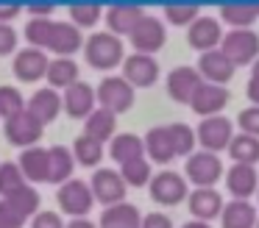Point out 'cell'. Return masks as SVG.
Instances as JSON below:
<instances>
[{
    "mask_svg": "<svg viewBox=\"0 0 259 228\" xmlns=\"http://www.w3.org/2000/svg\"><path fill=\"white\" fill-rule=\"evenodd\" d=\"M201 83H203V78L198 75V70L195 67H176V70H170V75H167V95L176 100V103H187L190 106V100H192V95L201 89Z\"/></svg>",
    "mask_w": 259,
    "mask_h": 228,
    "instance_id": "obj_13",
    "label": "cell"
},
{
    "mask_svg": "<svg viewBox=\"0 0 259 228\" xmlns=\"http://www.w3.org/2000/svg\"><path fill=\"white\" fill-rule=\"evenodd\" d=\"M259 20V3H229L220 6V22L231 28H251Z\"/></svg>",
    "mask_w": 259,
    "mask_h": 228,
    "instance_id": "obj_31",
    "label": "cell"
},
{
    "mask_svg": "<svg viewBox=\"0 0 259 228\" xmlns=\"http://www.w3.org/2000/svg\"><path fill=\"white\" fill-rule=\"evenodd\" d=\"M123 42L120 36L109 31H101V33H92L90 39L84 42V56L95 70H112L123 61Z\"/></svg>",
    "mask_w": 259,
    "mask_h": 228,
    "instance_id": "obj_2",
    "label": "cell"
},
{
    "mask_svg": "<svg viewBox=\"0 0 259 228\" xmlns=\"http://www.w3.org/2000/svg\"><path fill=\"white\" fill-rule=\"evenodd\" d=\"M20 172H23V178H28V181H48V150L45 148H25L23 156H20Z\"/></svg>",
    "mask_w": 259,
    "mask_h": 228,
    "instance_id": "obj_29",
    "label": "cell"
},
{
    "mask_svg": "<svg viewBox=\"0 0 259 228\" xmlns=\"http://www.w3.org/2000/svg\"><path fill=\"white\" fill-rule=\"evenodd\" d=\"M120 178L125 181V187H145L151 184V161L142 156V159H134V161H125L120 164Z\"/></svg>",
    "mask_w": 259,
    "mask_h": 228,
    "instance_id": "obj_35",
    "label": "cell"
},
{
    "mask_svg": "<svg viewBox=\"0 0 259 228\" xmlns=\"http://www.w3.org/2000/svg\"><path fill=\"white\" fill-rule=\"evenodd\" d=\"M73 159L78 161V164H84V167H95L98 161L103 159V145L84 133V136H78L75 145H73Z\"/></svg>",
    "mask_w": 259,
    "mask_h": 228,
    "instance_id": "obj_36",
    "label": "cell"
},
{
    "mask_svg": "<svg viewBox=\"0 0 259 228\" xmlns=\"http://www.w3.org/2000/svg\"><path fill=\"white\" fill-rule=\"evenodd\" d=\"M92 198L101 200L103 206H117V203H125V181L120 178V172L114 170H98L92 175Z\"/></svg>",
    "mask_w": 259,
    "mask_h": 228,
    "instance_id": "obj_9",
    "label": "cell"
},
{
    "mask_svg": "<svg viewBox=\"0 0 259 228\" xmlns=\"http://www.w3.org/2000/svg\"><path fill=\"white\" fill-rule=\"evenodd\" d=\"M17 14H20V6H14V3L0 6V22H6V25H9V20H14Z\"/></svg>",
    "mask_w": 259,
    "mask_h": 228,
    "instance_id": "obj_47",
    "label": "cell"
},
{
    "mask_svg": "<svg viewBox=\"0 0 259 228\" xmlns=\"http://www.w3.org/2000/svg\"><path fill=\"white\" fill-rule=\"evenodd\" d=\"M131 44H134V53L142 56H153L156 50L164 48V39H167V31H164V22L159 17H142L137 22V28L128 33Z\"/></svg>",
    "mask_w": 259,
    "mask_h": 228,
    "instance_id": "obj_6",
    "label": "cell"
},
{
    "mask_svg": "<svg viewBox=\"0 0 259 228\" xmlns=\"http://www.w3.org/2000/svg\"><path fill=\"white\" fill-rule=\"evenodd\" d=\"M198 145H201L206 153H220V150H229L231 139H234V122L226 114H214V117H203L201 125L195 128Z\"/></svg>",
    "mask_w": 259,
    "mask_h": 228,
    "instance_id": "obj_3",
    "label": "cell"
},
{
    "mask_svg": "<svg viewBox=\"0 0 259 228\" xmlns=\"http://www.w3.org/2000/svg\"><path fill=\"white\" fill-rule=\"evenodd\" d=\"M226 187L234 200H251L259 189V172L248 164H231L226 172Z\"/></svg>",
    "mask_w": 259,
    "mask_h": 228,
    "instance_id": "obj_16",
    "label": "cell"
},
{
    "mask_svg": "<svg viewBox=\"0 0 259 228\" xmlns=\"http://www.w3.org/2000/svg\"><path fill=\"white\" fill-rule=\"evenodd\" d=\"M223 228H256L259 211L251 200H229L220 211Z\"/></svg>",
    "mask_w": 259,
    "mask_h": 228,
    "instance_id": "obj_20",
    "label": "cell"
},
{
    "mask_svg": "<svg viewBox=\"0 0 259 228\" xmlns=\"http://www.w3.org/2000/svg\"><path fill=\"white\" fill-rule=\"evenodd\" d=\"M81 44H84V39H81V31L73 22H53V33H51L48 48L53 53H59V59H70L75 50H81Z\"/></svg>",
    "mask_w": 259,
    "mask_h": 228,
    "instance_id": "obj_21",
    "label": "cell"
},
{
    "mask_svg": "<svg viewBox=\"0 0 259 228\" xmlns=\"http://www.w3.org/2000/svg\"><path fill=\"white\" fill-rule=\"evenodd\" d=\"M142 17H145V14H142L140 6H123V3H120V6H112V9L106 11L109 33H114V36H128Z\"/></svg>",
    "mask_w": 259,
    "mask_h": 228,
    "instance_id": "obj_22",
    "label": "cell"
},
{
    "mask_svg": "<svg viewBox=\"0 0 259 228\" xmlns=\"http://www.w3.org/2000/svg\"><path fill=\"white\" fill-rule=\"evenodd\" d=\"M151 198L162 206H179L181 200L190 198L187 178L173 172V170H162L159 175L151 178Z\"/></svg>",
    "mask_w": 259,
    "mask_h": 228,
    "instance_id": "obj_7",
    "label": "cell"
},
{
    "mask_svg": "<svg viewBox=\"0 0 259 228\" xmlns=\"http://www.w3.org/2000/svg\"><path fill=\"white\" fill-rule=\"evenodd\" d=\"M0 203L6 206V209L12 211L20 222H25L28 217H36V209H39V192H36L34 187H23L20 192L3 198Z\"/></svg>",
    "mask_w": 259,
    "mask_h": 228,
    "instance_id": "obj_26",
    "label": "cell"
},
{
    "mask_svg": "<svg viewBox=\"0 0 259 228\" xmlns=\"http://www.w3.org/2000/svg\"><path fill=\"white\" fill-rule=\"evenodd\" d=\"M103 9L95 3H75L70 6V17H73V25L75 28H92L98 20H101Z\"/></svg>",
    "mask_w": 259,
    "mask_h": 228,
    "instance_id": "obj_41",
    "label": "cell"
},
{
    "mask_svg": "<svg viewBox=\"0 0 259 228\" xmlns=\"http://www.w3.org/2000/svg\"><path fill=\"white\" fill-rule=\"evenodd\" d=\"M92 203H95V198H92V189L90 184L78 181V178H70L67 184H62L59 187V206H62V211H67L70 217H87V211L92 209Z\"/></svg>",
    "mask_w": 259,
    "mask_h": 228,
    "instance_id": "obj_8",
    "label": "cell"
},
{
    "mask_svg": "<svg viewBox=\"0 0 259 228\" xmlns=\"http://www.w3.org/2000/svg\"><path fill=\"white\" fill-rule=\"evenodd\" d=\"M229 106V89L226 86H214V83H201L195 95L190 100V109L195 111L198 117H214Z\"/></svg>",
    "mask_w": 259,
    "mask_h": 228,
    "instance_id": "obj_14",
    "label": "cell"
},
{
    "mask_svg": "<svg viewBox=\"0 0 259 228\" xmlns=\"http://www.w3.org/2000/svg\"><path fill=\"white\" fill-rule=\"evenodd\" d=\"M109 153L114 161L125 164V161H134L145 156V142H142L137 133H117V136L109 142Z\"/></svg>",
    "mask_w": 259,
    "mask_h": 228,
    "instance_id": "obj_30",
    "label": "cell"
},
{
    "mask_svg": "<svg viewBox=\"0 0 259 228\" xmlns=\"http://www.w3.org/2000/svg\"><path fill=\"white\" fill-rule=\"evenodd\" d=\"M187 206H190V214L195 217V220L209 222V220H214V217H220V211H223L226 203H223L218 189L209 187V189H192L190 198H187Z\"/></svg>",
    "mask_w": 259,
    "mask_h": 228,
    "instance_id": "obj_17",
    "label": "cell"
},
{
    "mask_svg": "<svg viewBox=\"0 0 259 228\" xmlns=\"http://www.w3.org/2000/svg\"><path fill=\"white\" fill-rule=\"evenodd\" d=\"M25 111H31L42 125H48V122H53L59 117V111H62V98H59L56 89H39V92H34V98L28 100V109Z\"/></svg>",
    "mask_w": 259,
    "mask_h": 228,
    "instance_id": "obj_23",
    "label": "cell"
},
{
    "mask_svg": "<svg viewBox=\"0 0 259 228\" xmlns=\"http://www.w3.org/2000/svg\"><path fill=\"white\" fill-rule=\"evenodd\" d=\"M114 131H117V114L106 109H95L84 122V133L92 136L95 142H106V139H114Z\"/></svg>",
    "mask_w": 259,
    "mask_h": 228,
    "instance_id": "obj_27",
    "label": "cell"
},
{
    "mask_svg": "<svg viewBox=\"0 0 259 228\" xmlns=\"http://www.w3.org/2000/svg\"><path fill=\"white\" fill-rule=\"evenodd\" d=\"M14 48H17V31L6 22H0V56L14 53Z\"/></svg>",
    "mask_w": 259,
    "mask_h": 228,
    "instance_id": "obj_43",
    "label": "cell"
},
{
    "mask_svg": "<svg viewBox=\"0 0 259 228\" xmlns=\"http://www.w3.org/2000/svg\"><path fill=\"white\" fill-rule=\"evenodd\" d=\"M218 50L234 67H248L259 59V33L253 28H231L229 33H223Z\"/></svg>",
    "mask_w": 259,
    "mask_h": 228,
    "instance_id": "obj_1",
    "label": "cell"
},
{
    "mask_svg": "<svg viewBox=\"0 0 259 228\" xmlns=\"http://www.w3.org/2000/svg\"><path fill=\"white\" fill-rule=\"evenodd\" d=\"M48 64H51V61H48V56L42 53V50H36V48L20 50V53L14 56V75L25 83L39 81L42 75H48Z\"/></svg>",
    "mask_w": 259,
    "mask_h": 228,
    "instance_id": "obj_19",
    "label": "cell"
},
{
    "mask_svg": "<svg viewBox=\"0 0 259 228\" xmlns=\"http://www.w3.org/2000/svg\"><path fill=\"white\" fill-rule=\"evenodd\" d=\"M229 156L234 159V164L256 167L259 164V139L248 136V133H234V139L229 145Z\"/></svg>",
    "mask_w": 259,
    "mask_h": 228,
    "instance_id": "obj_32",
    "label": "cell"
},
{
    "mask_svg": "<svg viewBox=\"0 0 259 228\" xmlns=\"http://www.w3.org/2000/svg\"><path fill=\"white\" fill-rule=\"evenodd\" d=\"M78 81V64L73 59H56L48 64V83L56 89H70Z\"/></svg>",
    "mask_w": 259,
    "mask_h": 228,
    "instance_id": "obj_33",
    "label": "cell"
},
{
    "mask_svg": "<svg viewBox=\"0 0 259 228\" xmlns=\"http://www.w3.org/2000/svg\"><path fill=\"white\" fill-rule=\"evenodd\" d=\"M198 75L203 78V83H214V86H226V83L234 78L237 67L226 59L220 50H209V53H201L198 59Z\"/></svg>",
    "mask_w": 259,
    "mask_h": 228,
    "instance_id": "obj_12",
    "label": "cell"
},
{
    "mask_svg": "<svg viewBox=\"0 0 259 228\" xmlns=\"http://www.w3.org/2000/svg\"><path fill=\"white\" fill-rule=\"evenodd\" d=\"M123 78L131 86H153L159 78V64L153 56L131 53L128 59H123Z\"/></svg>",
    "mask_w": 259,
    "mask_h": 228,
    "instance_id": "obj_15",
    "label": "cell"
},
{
    "mask_svg": "<svg viewBox=\"0 0 259 228\" xmlns=\"http://www.w3.org/2000/svg\"><path fill=\"white\" fill-rule=\"evenodd\" d=\"M201 17V9L192 3H170L164 6V20L170 25H192V22Z\"/></svg>",
    "mask_w": 259,
    "mask_h": 228,
    "instance_id": "obj_39",
    "label": "cell"
},
{
    "mask_svg": "<svg viewBox=\"0 0 259 228\" xmlns=\"http://www.w3.org/2000/svg\"><path fill=\"white\" fill-rule=\"evenodd\" d=\"M51 33H53V20H48V17H34L25 25V39L31 44H36V50L51 44Z\"/></svg>",
    "mask_w": 259,
    "mask_h": 228,
    "instance_id": "obj_38",
    "label": "cell"
},
{
    "mask_svg": "<svg viewBox=\"0 0 259 228\" xmlns=\"http://www.w3.org/2000/svg\"><path fill=\"white\" fill-rule=\"evenodd\" d=\"M140 228H173V222H170L167 214H159V211H153V214L142 217V225Z\"/></svg>",
    "mask_w": 259,
    "mask_h": 228,
    "instance_id": "obj_45",
    "label": "cell"
},
{
    "mask_svg": "<svg viewBox=\"0 0 259 228\" xmlns=\"http://www.w3.org/2000/svg\"><path fill=\"white\" fill-rule=\"evenodd\" d=\"M62 106L67 109L70 117H75V120L84 117V120H87V117L95 111V89H92L90 83H84V81H75L73 86L64 92Z\"/></svg>",
    "mask_w": 259,
    "mask_h": 228,
    "instance_id": "obj_18",
    "label": "cell"
},
{
    "mask_svg": "<svg viewBox=\"0 0 259 228\" xmlns=\"http://www.w3.org/2000/svg\"><path fill=\"white\" fill-rule=\"evenodd\" d=\"M245 95H248V100H251L253 106H259V81H256V78H251V81H248Z\"/></svg>",
    "mask_w": 259,
    "mask_h": 228,
    "instance_id": "obj_48",
    "label": "cell"
},
{
    "mask_svg": "<svg viewBox=\"0 0 259 228\" xmlns=\"http://www.w3.org/2000/svg\"><path fill=\"white\" fill-rule=\"evenodd\" d=\"M42 122L36 120L31 111H20L17 117L6 120V139L17 148H34L42 136Z\"/></svg>",
    "mask_w": 259,
    "mask_h": 228,
    "instance_id": "obj_11",
    "label": "cell"
},
{
    "mask_svg": "<svg viewBox=\"0 0 259 228\" xmlns=\"http://www.w3.org/2000/svg\"><path fill=\"white\" fill-rule=\"evenodd\" d=\"M31 228H64V222H62V217H59L56 211H36Z\"/></svg>",
    "mask_w": 259,
    "mask_h": 228,
    "instance_id": "obj_44",
    "label": "cell"
},
{
    "mask_svg": "<svg viewBox=\"0 0 259 228\" xmlns=\"http://www.w3.org/2000/svg\"><path fill=\"white\" fill-rule=\"evenodd\" d=\"M223 175V161L218 153H206V150H195L184 164V178L195 184V189H209L218 184Z\"/></svg>",
    "mask_w": 259,
    "mask_h": 228,
    "instance_id": "obj_4",
    "label": "cell"
},
{
    "mask_svg": "<svg viewBox=\"0 0 259 228\" xmlns=\"http://www.w3.org/2000/svg\"><path fill=\"white\" fill-rule=\"evenodd\" d=\"M142 214L134 203H117L106 206L101 214V228H140Z\"/></svg>",
    "mask_w": 259,
    "mask_h": 228,
    "instance_id": "obj_25",
    "label": "cell"
},
{
    "mask_svg": "<svg viewBox=\"0 0 259 228\" xmlns=\"http://www.w3.org/2000/svg\"><path fill=\"white\" fill-rule=\"evenodd\" d=\"M181 228H212L209 222H201V220H190V222H184Z\"/></svg>",
    "mask_w": 259,
    "mask_h": 228,
    "instance_id": "obj_50",
    "label": "cell"
},
{
    "mask_svg": "<svg viewBox=\"0 0 259 228\" xmlns=\"http://www.w3.org/2000/svg\"><path fill=\"white\" fill-rule=\"evenodd\" d=\"M167 133H170V145H173L176 156H187V159H190V156L195 153L198 136L187 122H173V125H167Z\"/></svg>",
    "mask_w": 259,
    "mask_h": 228,
    "instance_id": "obj_34",
    "label": "cell"
},
{
    "mask_svg": "<svg viewBox=\"0 0 259 228\" xmlns=\"http://www.w3.org/2000/svg\"><path fill=\"white\" fill-rule=\"evenodd\" d=\"M145 142V153L151 156L156 164H167V161L176 159L173 153V145H170V133H167V125H156L148 131V136L142 139Z\"/></svg>",
    "mask_w": 259,
    "mask_h": 228,
    "instance_id": "obj_28",
    "label": "cell"
},
{
    "mask_svg": "<svg viewBox=\"0 0 259 228\" xmlns=\"http://www.w3.org/2000/svg\"><path fill=\"white\" fill-rule=\"evenodd\" d=\"M251 78H256V81H259V59L251 64Z\"/></svg>",
    "mask_w": 259,
    "mask_h": 228,
    "instance_id": "obj_51",
    "label": "cell"
},
{
    "mask_svg": "<svg viewBox=\"0 0 259 228\" xmlns=\"http://www.w3.org/2000/svg\"><path fill=\"white\" fill-rule=\"evenodd\" d=\"M75 159L64 145H53L48 150V181L51 184H67L73 178Z\"/></svg>",
    "mask_w": 259,
    "mask_h": 228,
    "instance_id": "obj_24",
    "label": "cell"
},
{
    "mask_svg": "<svg viewBox=\"0 0 259 228\" xmlns=\"http://www.w3.org/2000/svg\"><path fill=\"white\" fill-rule=\"evenodd\" d=\"M237 125H240L242 133L259 139V106H248V109H242L240 117H237Z\"/></svg>",
    "mask_w": 259,
    "mask_h": 228,
    "instance_id": "obj_42",
    "label": "cell"
},
{
    "mask_svg": "<svg viewBox=\"0 0 259 228\" xmlns=\"http://www.w3.org/2000/svg\"><path fill=\"white\" fill-rule=\"evenodd\" d=\"M20 111H25V100H23V95H20V89L0 86V117L12 120V117H17Z\"/></svg>",
    "mask_w": 259,
    "mask_h": 228,
    "instance_id": "obj_40",
    "label": "cell"
},
{
    "mask_svg": "<svg viewBox=\"0 0 259 228\" xmlns=\"http://www.w3.org/2000/svg\"><path fill=\"white\" fill-rule=\"evenodd\" d=\"M0 228H23V222H20L3 203H0Z\"/></svg>",
    "mask_w": 259,
    "mask_h": 228,
    "instance_id": "obj_46",
    "label": "cell"
},
{
    "mask_svg": "<svg viewBox=\"0 0 259 228\" xmlns=\"http://www.w3.org/2000/svg\"><path fill=\"white\" fill-rule=\"evenodd\" d=\"M256 200H259V189H256Z\"/></svg>",
    "mask_w": 259,
    "mask_h": 228,
    "instance_id": "obj_52",
    "label": "cell"
},
{
    "mask_svg": "<svg viewBox=\"0 0 259 228\" xmlns=\"http://www.w3.org/2000/svg\"><path fill=\"white\" fill-rule=\"evenodd\" d=\"M187 42H190V48L201 50V53L218 50L220 42H223V22L214 20V17H198L187 31Z\"/></svg>",
    "mask_w": 259,
    "mask_h": 228,
    "instance_id": "obj_10",
    "label": "cell"
},
{
    "mask_svg": "<svg viewBox=\"0 0 259 228\" xmlns=\"http://www.w3.org/2000/svg\"><path fill=\"white\" fill-rule=\"evenodd\" d=\"M67 228H95V222H90L87 217H78V220L67 222Z\"/></svg>",
    "mask_w": 259,
    "mask_h": 228,
    "instance_id": "obj_49",
    "label": "cell"
},
{
    "mask_svg": "<svg viewBox=\"0 0 259 228\" xmlns=\"http://www.w3.org/2000/svg\"><path fill=\"white\" fill-rule=\"evenodd\" d=\"M95 100L101 103V109L112 111V114H120V111H128L134 106V86L123 75H109L101 81V86L95 92Z\"/></svg>",
    "mask_w": 259,
    "mask_h": 228,
    "instance_id": "obj_5",
    "label": "cell"
},
{
    "mask_svg": "<svg viewBox=\"0 0 259 228\" xmlns=\"http://www.w3.org/2000/svg\"><path fill=\"white\" fill-rule=\"evenodd\" d=\"M256 228H259V222H256Z\"/></svg>",
    "mask_w": 259,
    "mask_h": 228,
    "instance_id": "obj_53",
    "label": "cell"
},
{
    "mask_svg": "<svg viewBox=\"0 0 259 228\" xmlns=\"http://www.w3.org/2000/svg\"><path fill=\"white\" fill-rule=\"evenodd\" d=\"M23 187H25V178H23V172H20V167L14 164V161H3V164H0V195L9 198V195L20 192Z\"/></svg>",
    "mask_w": 259,
    "mask_h": 228,
    "instance_id": "obj_37",
    "label": "cell"
}]
</instances>
